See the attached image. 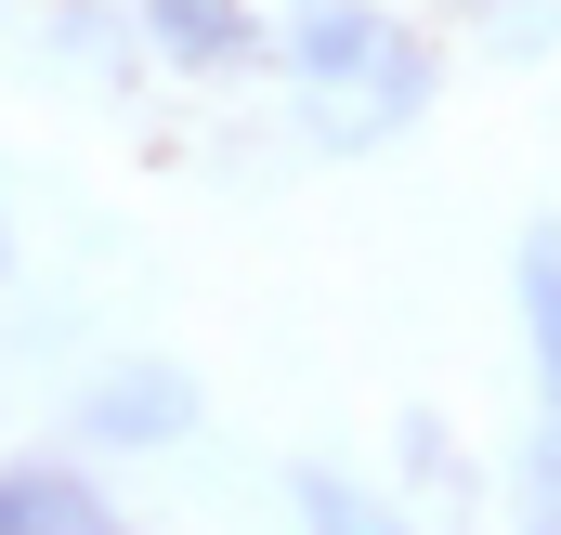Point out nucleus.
<instances>
[{
    "mask_svg": "<svg viewBox=\"0 0 561 535\" xmlns=\"http://www.w3.org/2000/svg\"><path fill=\"white\" fill-rule=\"evenodd\" d=\"M287 66H300L327 144H392L431 105V53L379 13V0H313V13L287 26Z\"/></svg>",
    "mask_w": 561,
    "mask_h": 535,
    "instance_id": "obj_1",
    "label": "nucleus"
},
{
    "mask_svg": "<svg viewBox=\"0 0 561 535\" xmlns=\"http://www.w3.org/2000/svg\"><path fill=\"white\" fill-rule=\"evenodd\" d=\"M523 340H536V523H561V223L523 236Z\"/></svg>",
    "mask_w": 561,
    "mask_h": 535,
    "instance_id": "obj_2",
    "label": "nucleus"
},
{
    "mask_svg": "<svg viewBox=\"0 0 561 535\" xmlns=\"http://www.w3.org/2000/svg\"><path fill=\"white\" fill-rule=\"evenodd\" d=\"M79 431H92V444H144V457H157V444H183V431H196V379H183V366H105V379L79 392Z\"/></svg>",
    "mask_w": 561,
    "mask_h": 535,
    "instance_id": "obj_3",
    "label": "nucleus"
},
{
    "mask_svg": "<svg viewBox=\"0 0 561 535\" xmlns=\"http://www.w3.org/2000/svg\"><path fill=\"white\" fill-rule=\"evenodd\" d=\"M105 523V483L66 470V457H13L0 470V535H92Z\"/></svg>",
    "mask_w": 561,
    "mask_h": 535,
    "instance_id": "obj_4",
    "label": "nucleus"
},
{
    "mask_svg": "<svg viewBox=\"0 0 561 535\" xmlns=\"http://www.w3.org/2000/svg\"><path fill=\"white\" fill-rule=\"evenodd\" d=\"M131 26L170 66H236L249 53V0H131Z\"/></svg>",
    "mask_w": 561,
    "mask_h": 535,
    "instance_id": "obj_5",
    "label": "nucleus"
}]
</instances>
